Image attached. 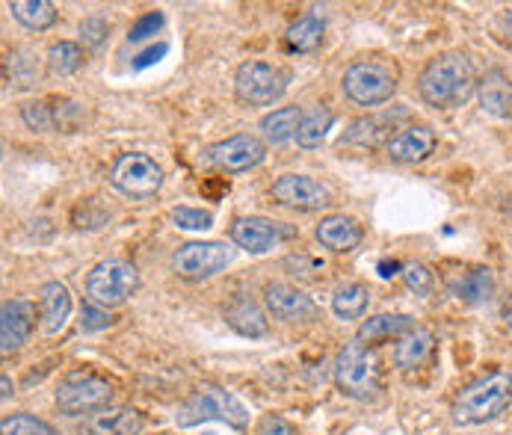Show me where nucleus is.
Masks as SVG:
<instances>
[{
	"mask_svg": "<svg viewBox=\"0 0 512 435\" xmlns=\"http://www.w3.org/2000/svg\"><path fill=\"white\" fill-rule=\"evenodd\" d=\"M477 72L474 63L468 60V54L462 51H447L433 57L424 72L418 77V92L430 107L450 110L459 107L471 98V92L477 89Z\"/></svg>",
	"mask_w": 512,
	"mask_h": 435,
	"instance_id": "nucleus-1",
	"label": "nucleus"
},
{
	"mask_svg": "<svg viewBox=\"0 0 512 435\" xmlns=\"http://www.w3.org/2000/svg\"><path fill=\"white\" fill-rule=\"evenodd\" d=\"M512 409V376L504 370L486 373L468 388H462L453 400V424L456 427H483Z\"/></svg>",
	"mask_w": 512,
	"mask_h": 435,
	"instance_id": "nucleus-2",
	"label": "nucleus"
},
{
	"mask_svg": "<svg viewBox=\"0 0 512 435\" xmlns=\"http://www.w3.org/2000/svg\"><path fill=\"white\" fill-rule=\"evenodd\" d=\"M335 385L344 397L370 403L382 391V364L365 344H347L335 362Z\"/></svg>",
	"mask_w": 512,
	"mask_h": 435,
	"instance_id": "nucleus-3",
	"label": "nucleus"
},
{
	"mask_svg": "<svg viewBox=\"0 0 512 435\" xmlns=\"http://www.w3.org/2000/svg\"><path fill=\"white\" fill-rule=\"evenodd\" d=\"M397 83H400L397 69L385 60H356L341 77L344 95L359 107H379L391 101Z\"/></svg>",
	"mask_w": 512,
	"mask_h": 435,
	"instance_id": "nucleus-4",
	"label": "nucleus"
},
{
	"mask_svg": "<svg viewBox=\"0 0 512 435\" xmlns=\"http://www.w3.org/2000/svg\"><path fill=\"white\" fill-rule=\"evenodd\" d=\"M175 421H178V427H196V424H205V421H225L234 430H243L246 421H249V412L231 391L217 388V385H202L178 409Z\"/></svg>",
	"mask_w": 512,
	"mask_h": 435,
	"instance_id": "nucleus-5",
	"label": "nucleus"
},
{
	"mask_svg": "<svg viewBox=\"0 0 512 435\" xmlns=\"http://www.w3.org/2000/svg\"><path fill=\"white\" fill-rule=\"evenodd\" d=\"M137 288H140V273H137L134 264L122 261V258L101 261L86 276V296H89V302L101 305L107 311L125 305L137 293Z\"/></svg>",
	"mask_w": 512,
	"mask_h": 435,
	"instance_id": "nucleus-6",
	"label": "nucleus"
},
{
	"mask_svg": "<svg viewBox=\"0 0 512 435\" xmlns=\"http://www.w3.org/2000/svg\"><path fill=\"white\" fill-rule=\"evenodd\" d=\"M116 388L113 382H107L104 376L98 373H89V370H77V373H69L60 385H57V409L63 415H95L101 409L110 406Z\"/></svg>",
	"mask_w": 512,
	"mask_h": 435,
	"instance_id": "nucleus-7",
	"label": "nucleus"
},
{
	"mask_svg": "<svg viewBox=\"0 0 512 435\" xmlns=\"http://www.w3.org/2000/svg\"><path fill=\"white\" fill-rule=\"evenodd\" d=\"M234 252L220 240H190L172 252V270L184 282H208L231 264Z\"/></svg>",
	"mask_w": 512,
	"mask_h": 435,
	"instance_id": "nucleus-8",
	"label": "nucleus"
},
{
	"mask_svg": "<svg viewBox=\"0 0 512 435\" xmlns=\"http://www.w3.org/2000/svg\"><path fill=\"white\" fill-rule=\"evenodd\" d=\"M234 92L249 107H270L288 92V74L267 60H246L234 74Z\"/></svg>",
	"mask_w": 512,
	"mask_h": 435,
	"instance_id": "nucleus-9",
	"label": "nucleus"
},
{
	"mask_svg": "<svg viewBox=\"0 0 512 435\" xmlns=\"http://www.w3.org/2000/svg\"><path fill=\"white\" fill-rule=\"evenodd\" d=\"M110 184L128 196V199H151L160 193L163 187V169L160 163H154V157H148L143 151H128L122 154L113 169H110Z\"/></svg>",
	"mask_w": 512,
	"mask_h": 435,
	"instance_id": "nucleus-10",
	"label": "nucleus"
},
{
	"mask_svg": "<svg viewBox=\"0 0 512 435\" xmlns=\"http://www.w3.org/2000/svg\"><path fill=\"white\" fill-rule=\"evenodd\" d=\"M293 234L285 222L267 217H237L228 225V237L237 249L249 252V255H264L276 246H282Z\"/></svg>",
	"mask_w": 512,
	"mask_h": 435,
	"instance_id": "nucleus-11",
	"label": "nucleus"
},
{
	"mask_svg": "<svg viewBox=\"0 0 512 435\" xmlns=\"http://www.w3.org/2000/svg\"><path fill=\"white\" fill-rule=\"evenodd\" d=\"M267 157V143L255 134H234L205 151V160L220 172H249Z\"/></svg>",
	"mask_w": 512,
	"mask_h": 435,
	"instance_id": "nucleus-12",
	"label": "nucleus"
},
{
	"mask_svg": "<svg viewBox=\"0 0 512 435\" xmlns=\"http://www.w3.org/2000/svg\"><path fill=\"white\" fill-rule=\"evenodd\" d=\"M273 199L293 211L314 214V211H326L332 205V190L311 175L291 172V175H282L273 181Z\"/></svg>",
	"mask_w": 512,
	"mask_h": 435,
	"instance_id": "nucleus-13",
	"label": "nucleus"
},
{
	"mask_svg": "<svg viewBox=\"0 0 512 435\" xmlns=\"http://www.w3.org/2000/svg\"><path fill=\"white\" fill-rule=\"evenodd\" d=\"M264 305L279 323H288V326H302V323L320 320V305L308 293H302L293 285H282V282L264 288Z\"/></svg>",
	"mask_w": 512,
	"mask_h": 435,
	"instance_id": "nucleus-14",
	"label": "nucleus"
},
{
	"mask_svg": "<svg viewBox=\"0 0 512 435\" xmlns=\"http://www.w3.org/2000/svg\"><path fill=\"white\" fill-rule=\"evenodd\" d=\"M36 329V305L27 299H6L0 305V350L9 356L21 350Z\"/></svg>",
	"mask_w": 512,
	"mask_h": 435,
	"instance_id": "nucleus-15",
	"label": "nucleus"
},
{
	"mask_svg": "<svg viewBox=\"0 0 512 435\" xmlns=\"http://www.w3.org/2000/svg\"><path fill=\"white\" fill-rule=\"evenodd\" d=\"M436 143L439 140H436V131L430 125H409L385 143V154L394 163L415 166V163H424L436 151Z\"/></svg>",
	"mask_w": 512,
	"mask_h": 435,
	"instance_id": "nucleus-16",
	"label": "nucleus"
},
{
	"mask_svg": "<svg viewBox=\"0 0 512 435\" xmlns=\"http://www.w3.org/2000/svg\"><path fill=\"white\" fill-rule=\"evenodd\" d=\"M314 237L323 249L329 252H338V255H347L353 249L362 246L365 240V231L362 225L353 217H344V214H329V217L320 219V225L314 228Z\"/></svg>",
	"mask_w": 512,
	"mask_h": 435,
	"instance_id": "nucleus-17",
	"label": "nucleus"
},
{
	"mask_svg": "<svg viewBox=\"0 0 512 435\" xmlns=\"http://www.w3.org/2000/svg\"><path fill=\"white\" fill-rule=\"evenodd\" d=\"M222 317H225V323H228L237 335H243V338H264V335L270 332V323H267L261 305H258L255 299L243 296V293L231 296V299L222 305Z\"/></svg>",
	"mask_w": 512,
	"mask_h": 435,
	"instance_id": "nucleus-18",
	"label": "nucleus"
},
{
	"mask_svg": "<svg viewBox=\"0 0 512 435\" xmlns=\"http://www.w3.org/2000/svg\"><path fill=\"white\" fill-rule=\"evenodd\" d=\"M72 317V293L63 282H48L39 293V320L45 335H60Z\"/></svg>",
	"mask_w": 512,
	"mask_h": 435,
	"instance_id": "nucleus-19",
	"label": "nucleus"
},
{
	"mask_svg": "<svg viewBox=\"0 0 512 435\" xmlns=\"http://www.w3.org/2000/svg\"><path fill=\"white\" fill-rule=\"evenodd\" d=\"M146 427L143 415L131 406H107L86 421V435H140Z\"/></svg>",
	"mask_w": 512,
	"mask_h": 435,
	"instance_id": "nucleus-20",
	"label": "nucleus"
},
{
	"mask_svg": "<svg viewBox=\"0 0 512 435\" xmlns=\"http://www.w3.org/2000/svg\"><path fill=\"white\" fill-rule=\"evenodd\" d=\"M480 107L495 119H512V77L501 69H492L477 83Z\"/></svg>",
	"mask_w": 512,
	"mask_h": 435,
	"instance_id": "nucleus-21",
	"label": "nucleus"
},
{
	"mask_svg": "<svg viewBox=\"0 0 512 435\" xmlns=\"http://www.w3.org/2000/svg\"><path fill=\"white\" fill-rule=\"evenodd\" d=\"M436 347V335L430 329H412L409 335H403L394 347V364L400 370H418L421 364L430 359Z\"/></svg>",
	"mask_w": 512,
	"mask_h": 435,
	"instance_id": "nucleus-22",
	"label": "nucleus"
},
{
	"mask_svg": "<svg viewBox=\"0 0 512 435\" xmlns=\"http://www.w3.org/2000/svg\"><path fill=\"white\" fill-rule=\"evenodd\" d=\"M415 326V317L409 314H376L367 317L359 326V344H373V341H385V338H403L409 335Z\"/></svg>",
	"mask_w": 512,
	"mask_h": 435,
	"instance_id": "nucleus-23",
	"label": "nucleus"
},
{
	"mask_svg": "<svg viewBox=\"0 0 512 435\" xmlns=\"http://www.w3.org/2000/svg\"><path fill=\"white\" fill-rule=\"evenodd\" d=\"M302 119H305L302 107H279V110H273V113H267L261 119V137L273 145L288 143L299 134Z\"/></svg>",
	"mask_w": 512,
	"mask_h": 435,
	"instance_id": "nucleus-24",
	"label": "nucleus"
},
{
	"mask_svg": "<svg viewBox=\"0 0 512 435\" xmlns=\"http://www.w3.org/2000/svg\"><path fill=\"white\" fill-rule=\"evenodd\" d=\"M9 12H12V18L21 27L36 30V33H42V30L57 24V6L51 0H12Z\"/></svg>",
	"mask_w": 512,
	"mask_h": 435,
	"instance_id": "nucleus-25",
	"label": "nucleus"
},
{
	"mask_svg": "<svg viewBox=\"0 0 512 435\" xmlns=\"http://www.w3.org/2000/svg\"><path fill=\"white\" fill-rule=\"evenodd\" d=\"M370 305V290L362 282H344L332 293V311L341 320H362Z\"/></svg>",
	"mask_w": 512,
	"mask_h": 435,
	"instance_id": "nucleus-26",
	"label": "nucleus"
},
{
	"mask_svg": "<svg viewBox=\"0 0 512 435\" xmlns=\"http://www.w3.org/2000/svg\"><path fill=\"white\" fill-rule=\"evenodd\" d=\"M332 125H335V113L329 107H317V110L305 113V119L299 125V134H296V145L305 148V151L320 148L323 140H326V134L332 131Z\"/></svg>",
	"mask_w": 512,
	"mask_h": 435,
	"instance_id": "nucleus-27",
	"label": "nucleus"
},
{
	"mask_svg": "<svg viewBox=\"0 0 512 435\" xmlns=\"http://www.w3.org/2000/svg\"><path fill=\"white\" fill-rule=\"evenodd\" d=\"M391 119L388 116H362V119H356L347 131H344V137H341V143L347 145H376L382 143L388 134H391ZM391 140V137H388Z\"/></svg>",
	"mask_w": 512,
	"mask_h": 435,
	"instance_id": "nucleus-28",
	"label": "nucleus"
},
{
	"mask_svg": "<svg viewBox=\"0 0 512 435\" xmlns=\"http://www.w3.org/2000/svg\"><path fill=\"white\" fill-rule=\"evenodd\" d=\"M323 33L326 27L317 15H302L288 27V45L296 54H314L323 45Z\"/></svg>",
	"mask_w": 512,
	"mask_h": 435,
	"instance_id": "nucleus-29",
	"label": "nucleus"
},
{
	"mask_svg": "<svg viewBox=\"0 0 512 435\" xmlns=\"http://www.w3.org/2000/svg\"><path fill=\"white\" fill-rule=\"evenodd\" d=\"M495 290V279H492V270L486 267H477V270H468L456 285L453 293L465 302H486Z\"/></svg>",
	"mask_w": 512,
	"mask_h": 435,
	"instance_id": "nucleus-30",
	"label": "nucleus"
},
{
	"mask_svg": "<svg viewBox=\"0 0 512 435\" xmlns=\"http://www.w3.org/2000/svg\"><path fill=\"white\" fill-rule=\"evenodd\" d=\"M83 63H86V57H83V48L77 42H57L48 51V72L57 74V77H69V74L80 72Z\"/></svg>",
	"mask_w": 512,
	"mask_h": 435,
	"instance_id": "nucleus-31",
	"label": "nucleus"
},
{
	"mask_svg": "<svg viewBox=\"0 0 512 435\" xmlns=\"http://www.w3.org/2000/svg\"><path fill=\"white\" fill-rule=\"evenodd\" d=\"M54 107V134H77L86 122L83 107L72 98H51Z\"/></svg>",
	"mask_w": 512,
	"mask_h": 435,
	"instance_id": "nucleus-32",
	"label": "nucleus"
},
{
	"mask_svg": "<svg viewBox=\"0 0 512 435\" xmlns=\"http://www.w3.org/2000/svg\"><path fill=\"white\" fill-rule=\"evenodd\" d=\"M0 433L3 435H60L48 421L36 418V415H27V412H15V415H6L0 421Z\"/></svg>",
	"mask_w": 512,
	"mask_h": 435,
	"instance_id": "nucleus-33",
	"label": "nucleus"
},
{
	"mask_svg": "<svg viewBox=\"0 0 512 435\" xmlns=\"http://www.w3.org/2000/svg\"><path fill=\"white\" fill-rule=\"evenodd\" d=\"M21 119L36 134H54V107H51V98L27 101L21 107Z\"/></svg>",
	"mask_w": 512,
	"mask_h": 435,
	"instance_id": "nucleus-34",
	"label": "nucleus"
},
{
	"mask_svg": "<svg viewBox=\"0 0 512 435\" xmlns=\"http://www.w3.org/2000/svg\"><path fill=\"white\" fill-rule=\"evenodd\" d=\"M172 222L184 231H208L214 225V214L211 211H202V208H190V205H181V208H172Z\"/></svg>",
	"mask_w": 512,
	"mask_h": 435,
	"instance_id": "nucleus-35",
	"label": "nucleus"
},
{
	"mask_svg": "<svg viewBox=\"0 0 512 435\" xmlns=\"http://www.w3.org/2000/svg\"><path fill=\"white\" fill-rule=\"evenodd\" d=\"M403 282H406V288L415 290V293H421V296H427L433 285H436V276H433V270L427 267V264H418V261H412V264H403Z\"/></svg>",
	"mask_w": 512,
	"mask_h": 435,
	"instance_id": "nucleus-36",
	"label": "nucleus"
},
{
	"mask_svg": "<svg viewBox=\"0 0 512 435\" xmlns=\"http://www.w3.org/2000/svg\"><path fill=\"white\" fill-rule=\"evenodd\" d=\"M107 33H110V21L104 15H89L80 21V42L86 48H101L107 42Z\"/></svg>",
	"mask_w": 512,
	"mask_h": 435,
	"instance_id": "nucleus-37",
	"label": "nucleus"
},
{
	"mask_svg": "<svg viewBox=\"0 0 512 435\" xmlns=\"http://www.w3.org/2000/svg\"><path fill=\"white\" fill-rule=\"evenodd\" d=\"M285 267L291 270V276L296 279H317L323 270H326V264L323 261H317V258H311V255H305V252H296V255H288L285 258Z\"/></svg>",
	"mask_w": 512,
	"mask_h": 435,
	"instance_id": "nucleus-38",
	"label": "nucleus"
},
{
	"mask_svg": "<svg viewBox=\"0 0 512 435\" xmlns=\"http://www.w3.org/2000/svg\"><path fill=\"white\" fill-rule=\"evenodd\" d=\"M116 323V317L107 311V308H101V305H83V314H80V326H83V332H101V329H107V326H113Z\"/></svg>",
	"mask_w": 512,
	"mask_h": 435,
	"instance_id": "nucleus-39",
	"label": "nucleus"
},
{
	"mask_svg": "<svg viewBox=\"0 0 512 435\" xmlns=\"http://www.w3.org/2000/svg\"><path fill=\"white\" fill-rule=\"evenodd\" d=\"M163 12H146L143 18H137L134 21V27H131V33H128V39L131 42H146L151 39L154 33H160V27H163Z\"/></svg>",
	"mask_w": 512,
	"mask_h": 435,
	"instance_id": "nucleus-40",
	"label": "nucleus"
},
{
	"mask_svg": "<svg viewBox=\"0 0 512 435\" xmlns=\"http://www.w3.org/2000/svg\"><path fill=\"white\" fill-rule=\"evenodd\" d=\"M258 435H296L291 421H285L282 415H264L261 421H258Z\"/></svg>",
	"mask_w": 512,
	"mask_h": 435,
	"instance_id": "nucleus-41",
	"label": "nucleus"
},
{
	"mask_svg": "<svg viewBox=\"0 0 512 435\" xmlns=\"http://www.w3.org/2000/svg\"><path fill=\"white\" fill-rule=\"evenodd\" d=\"M166 54H169V45H166V42H160L157 48H148V51H143V54L137 57V63H134V66H137V69H148V66H154V63H157L160 57H166Z\"/></svg>",
	"mask_w": 512,
	"mask_h": 435,
	"instance_id": "nucleus-42",
	"label": "nucleus"
},
{
	"mask_svg": "<svg viewBox=\"0 0 512 435\" xmlns=\"http://www.w3.org/2000/svg\"><path fill=\"white\" fill-rule=\"evenodd\" d=\"M379 270H382V276H385V279H391V276L403 273V267H400L397 261H391V264H388V261H382V264H379Z\"/></svg>",
	"mask_w": 512,
	"mask_h": 435,
	"instance_id": "nucleus-43",
	"label": "nucleus"
},
{
	"mask_svg": "<svg viewBox=\"0 0 512 435\" xmlns=\"http://www.w3.org/2000/svg\"><path fill=\"white\" fill-rule=\"evenodd\" d=\"M501 27H504V36H507V42H510L512 48V9L504 12V18H501Z\"/></svg>",
	"mask_w": 512,
	"mask_h": 435,
	"instance_id": "nucleus-44",
	"label": "nucleus"
},
{
	"mask_svg": "<svg viewBox=\"0 0 512 435\" xmlns=\"http://www.w3.org/2000/svg\"><path fill=\"white\" fill-rule=\"evenodd\" d=\"M0 388H3V394H0V397H3V403H6V400L15 394V391H12V382H9V376H6V373L0 376Z\"/></svg>",
	"mask_w": 512,
	"mask_h": 435,
	"instance_id": "nucleus-45",
	"label": "nucleus"
},
{
	"mask_svg": "<svg viewBox=\"0 0 512 435\" xmlns=\"http://www.w3.org/2000/svg\"><path fill=\"white\" fill-rule=\"evenodd\" d=\"M504 317H507V326H510V329H512V305H510V308H507V314H504Z\"/></svg>",
	"mask_w": 512,
	"mask_h": 435,
	"instance_id": "nucleus-46",
	"label": "nucleus"
}]
</instances>
